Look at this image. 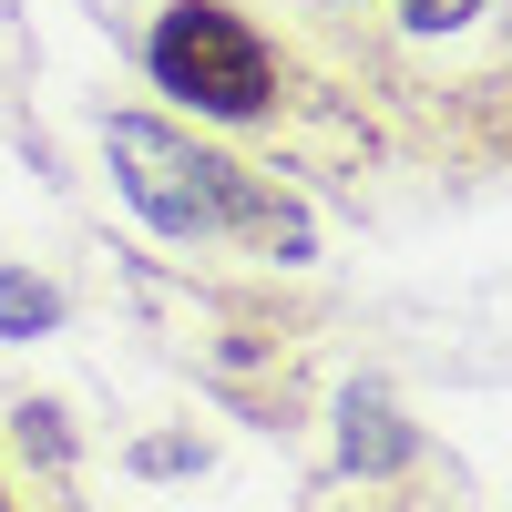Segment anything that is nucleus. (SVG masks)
Returning a JSON list of instances; mask_svg holds the SVG:
<instances>
[{"label":"nucleus","instance_id":"f257e3e1","mask_svg":"<svg viewBox=\"0 0 512 512\" xmlns=\"http://www.w3.org/2000/svg\"><path fill=\"white\" fill-rule=\"evenodd\" d=\"M113 175H123V195H134L164 236H205V226H226V216H236V226H256L267 246L308 256V226H297L287 205L256 195V185H246V164L195 154L185 134H164L154 113H113Z\"/></svg>","mask_w":512,"mask_h":512},{"label":"nucleus","instance_id":"f03ea898","mask_svg":"<svg viewBox=\"0 0 512 512\" xmlns=\"http://www.w3.org/2000/svg\"><path fill=\"white\" fill-rule=\"evenodd\" d=\"M154 72L164 93H185L195 113H267L277 72H267V41H256L226 0H175L154 21Z\"/></svg>","mask_w":512,"mask_h":512},{"label":"nucleus","instance_id":"7ed1b4c3","mask_svg":"<svg viewBox=\"0 0 512 512\" xmlns=\"http://www.w3.org/2000/svg\"><path fill=\"white\" fill-rule=\"evenodd\" d=\"M338 451H349V472H400V461H410V431H400V410L379 400V390H359L349 420H338Z\"/></svg>","mask_w":512,"mask_h":512},{"label":"nucleus","instance_id":"20e7f679","mask_svg":"<svg viewBox=\"0 0 512 512\" xmlns=\"http://www.w3.org/2000/svg\"><path fill=\"white\" fill-rule=\"evenodd\" d=\"M62 318V297L41 287V277H21V267H0V338H41Z\"/></svg>","mask_w":512,"mask_h":512},{"label":"nucleus","instance_id":"39448f33","mask_svg":"<svg viewBox=\"0 0 512 512\" xmlns=\"http://www.w3.org/2000/svg\"><path fill=\"white\" fill-rule=\"evenodd\" d=\"M472 11H482V0H410V21H420V31H461Z\"/></svg>","mask_w":512,"mask_h":512},{"label":"nucleus","instance_id":"423d86ee","mask_svg":"<svg viewBox=\"0 0 512 512\" xmlns=\"http://www.w3.org/2000/svg\"><path fill=\"white\" fill-rule=\"evenodd\" d=\"M0 512H11V502H0Z\"/></svg>","mask_w":512,"mask_h":512}]
</instances>
